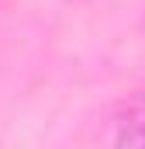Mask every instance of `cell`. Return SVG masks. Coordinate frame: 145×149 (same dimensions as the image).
<instances>
[{
  "mask_svg": "<svg viewBox=\"0 0 145 149\" xmlns=\"http://www.w3.org/2000/svg\"><path fill=\"white\" fill-rule=\"evenodd\" d=\"M114 142L117 146H145V90L124 101L121 114L114 118Z\"/></svg>",
  "mask_w": 145,
  "mask_h": 149,
  "instance_id": "cell-1",
  "label": "cell"
}]
</instances>
